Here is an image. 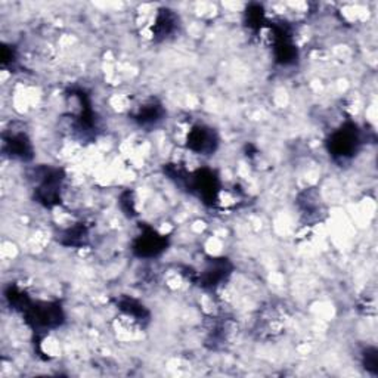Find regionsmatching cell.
I'll list each match as a JSON object with an SVG mask.
<instances>
[{
	"instance_id": "1",
	"label": "cell",
	"mask_w": 378,
	"mask_h": 378,
	"mask_svg": "<svg viewBox=\"0 0 378 378\" xmlns=\"http://www.w3.org/2000/svg\"><path fill=\"white\" fill-rule=\"evenodd\" d=\"M359 145L357 130L353 125L344 126L343 129L337 130L336 134L331 135L328 142L329 153L338 158H347L356 153Z\"/></svg>"
},
{
	"instance_id": "2",
	"label": "cell",
	"mask_w": 378,
	"mask_h": 378,
	"mask_svg": "<svg viewBox=\"0 0 378 378\" xmlns=\"http://www.w3.org/2000/svg\"><path fill=\"white\" fill-rule=\"evenodd\" d=\"M217 147V136L213 129L205 126H195L188 134V148L197 154H213Z\"/></svg>"
},
{
	"instance_id": "3",
	"label": "cell",
	"mask_w": 378,
	"mask_h": 378,
	"mask_svg": "<svg viewBox=\"0 0 378 378\" xmlns=\"http://www.w3.org/2000/svg\"><path fill=\"white\" fill-rule=\"evenodd\" d=\"M164 249L166 238L163 235H158L154 229H147L144 234L138 236L134 244V251L139 257H154Z\"/></svg>"
},
{
	"instance_id": "4",
	"label": "cell",
	"mask_w": 378,
	"mask_h": 378,
	"mask_svg": "<svg viewBox=\"0 0 378 378\" xmlns=\"http://www.w3.org/2000/svg\"><path fill=\"white\" fill-rule=\"evenodd\" d=\"M5 149L11 154V157L18 160H30L33 155V148L30 139L25 134H14L9 138H5Z\"/></svg>"
},
{
	"instance_id": "5",
	"label": "cell",
	"mask_w": 378,
	"mask_h": 378,
	"mask_svg": "<svg viewBox=\"0 0 378 378\" xmlns=\"http://www.w3.org/2000/svg\"><path fill=\"white\" fill-rule=\"evenodd\" d=\"M231 273V266L229 263L226 262V259H219V260H213L210 263V266L205 269L201 277V286L203 287H216L217 284L223 281L226 277Z\"/></svg>"
},
{
	"instance_id": "6",
	"label": "cell",
	"mask_w": 378,
	"mask_h": 378,
	"mask_svg": "<svg viewBox=\"0 0 378 378\" xmlns=\"http://www.w3.org/2000/svg\"><path fill=\"white\" fill-rule=\"evenodd\" d=\"M177 28V16L173 11H168V9H163L157 15V20L154 24V36L157 37H168Z\"/></svg>"
},
{
	"instance_id": "7",
	"label": "cell",
	"mask_w": 378,
	"mask_h": 378,
	"mask_svg": "<svg viewBox=\"0 0 378 378\" xmlns=\"http://www.w3.org/2000/svg\"><path fill=\"white\" fill-rule=\"evenodd\" d=\"M163 108L160 103L151 101L145 103L144 107H140L136 114V121L140 126H155L157 123L163 117Z\"/></svg>"
}]
</instances>
